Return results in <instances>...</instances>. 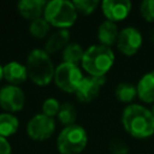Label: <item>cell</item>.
Segmentation results:
<instances>
[{
	"instance_id": "cell-2",
	"label": "cell",
	"mask_w": 154,
	"mask_h": 154,
	"mask_svg": "<svg viewBox=\"0 0 154 154\" xmlns=\"http://www.w3.org/2000/svg\"><path fill=\"white\" fill-rule=\"evenodd\" d=\"M114 53L112 48L102 45H91L84 51L82 67L88 76L105 77L114 64Z\"/></svg>"
},
{
	"instance_id": "cell-26",
	"label": "cell",
	"mask_w": 154,
	"mask_h": 154,
	"mask_svg": "<svg viewBox=\"0 0 154 154\" xmlns=\"http://www.w3.org/2000/svg\"><path fill=\"white\" fill-rule=\"evenodd\" d=\"M0 154H11V147L6 138L0 136Z\"/></svg>"
},
{
	"instance_id": "cell-27",
	"label": "cell",
	"mask_w": 154,
	"mask_h": 154,
	"mask_svg": "<svg viewBox=\"0 0 154 154\" xmlns=\"http://www.w3.org/2000/svg\"><path fill=\"white\" fill-rule=\"evenodd\" d=\"M1 78H4V76H2V66L0 65V81H1Z\"/></svg>"
},
{
	"instance_id": "cell-6",
	"label": "cell",
	"mask_w": 154,
	"mask_h": 154,
	"mask_svg": "<svg viewBox=\"0 0 154 154\" xmlns=\"http://www.w3.org/2000/svg\"><path fill=\"white\" fill-rule=\"evenodd\" d=\"M54 82L59 89L66 93H75L83 79V75L78 65L61 63L55 67Z\"/></svg>"
},
{
	"instance_id": "cell-5",
	"label": "cell",
	"mask_w": 154,
	"mask_h": 154,
	"mask_svg": "<svg viewBox=\"0 0 154 154\" xmlns=\"http://www.w3.org/2000/svg\"><path fill=\"white\" fill-rule=\"evenodd\" d=\"M87 143V131L77 124L64 126L57 138V148L60 154H79L84 150Z\"/></svg>"
},
{
	"instance_id": "cell-17",
	"label": "cell",
	"mask_w": 154,
	"mask_h": 154,
	"mask_svg": "<svg viewBox=\"0 0 154 154\" xmlns=\"http://www.w3.org/2000/svg\"><path fill=\"white\" fill-rule=\"evenodd\" d=\"M83 55H84V49L78 43H69L63 49V60H64V63L78 65L79 63H82Z\"/></svg>"
},
{
	"instance_id": "cell-29",
	"label": "cell",
	"mask_w": 154,
	"mask_h": 154,
	"mask_svg": "<svg viewBox=\"0 0 154 154\" xmlns=\"http://www.w3.org/2000/svg\"><path fill=\"white\" fill-rule=\"evenodd\" d=\"M153 40H154V34H153Z\"/></svg>"
},
{
	"instance_id": "cell-10",
	"label": "cell",
	"mask_w": 154,
	"mask_h": 154,
	"mask_svg": "<svg viewBox=\"0 0 154 154\" xmlns=\"http://www.w3.org/2000/svg\"><path fill=\"white\" fill-rule=\"evenodd\" d=\"M25 96L17 85H6L0 89V106L8 112H17L24 107Z\"/></svg>"
},
{
	"instance_id": "cell-24",
	"label": "cell",
	"mask_w": 154,
	"mask_h": 154,
	"mask_svg": "<svg viewBox=\"0 0 154 154\" xmlns=\"http://www.w3.org/2000/svg\"><path fill=\"white\" fill-rule=\"evenodd\" d=\"M140 13L146 22L153 23L154 22V0L142 1L140 5Z\"/></svg>"
},
{
	"instance_id": "cell-8",
	"label": "cell",
	"mask_w": 154,
	"mask_h": 154,
	"mask_svg": "<svg viewBox=\"0 0 154 154\" xmlns=\"http://www.w3.org/2000/svg\"><path fill=\"white\" fill-rule=\"evenodd\" d=\"M142 42L143 38L141 32L134 26H126L119 31L116 45L120 53L131 57L140 51V48L142 47Z\"/></svg>"
},
{
	"instance_id": "cell-13",
	"label": "cell",
	"mask_w": 154,
	"mask_h": 154,
	"mask_svg": "<svg viewBox=\"0 0 154 154\" xmlns=\"http://www.w3.org/2000/svg\"><path fill=\"white\" fill-rule=\"evenodd\" d=\"M46 4L43 0H22L18 2V11L22 17L31 22L42 17Z\"/></svg>"
},
{
	"instance_id": "cell-11",
	"label": "cell",
	"mask_w": 154,
	"mask_h": 154,
	"mask_svg": "<svg viewBox=\"0 0 154 154\" xmlns=\"http://www.w3.org/2000/svg\"><path fill=\"white\" fill-rule=\"evenodd\" d=\"M131 6L129 0H103L101 2V11L107 20L117 23L129 16Z\"/></svg>"
},
{
	"instance_id": "cell-9",
	"label": "cell",
	"mask_w": 154,
	"mask_h": 154,
	"mask_svg": "<svg viewBox=\"0 0 154 154\" xmlns=\"http://www.w3.org/2000/svg\"><path fill=\"white\" fill-rule=\"evenodd\" d=\"M105 83H106L105 77H94V76L83 77L77 90L75 91V95L77 100H79L81 102H90L99 96Z\"/></svg>"
},
{
	"instance_id": "cell-14",
	"label": "cell",
	"mask_w": 154,
	"mask_h": 154,
	"mask_svg": "<svg viewBox=\"0 0 154 154\" xmlns=\"http://www.w3.org/2000/svg\"><path fill=\"white\" fill-rule=\"evenodd\" d=\"M119 35V30L116 23L111 20H103L97 28V38L100 45L109 47L117 43V38Z\"/></svg>"
},
{
	"instance_id": "cell-20",
	"label": "cell",
	"mask_w": 154,
	"mask_h": 154,
	"mask_svg": "<svg viewBox=\"0 0 154 154\" xmlns=\"http://www.w3.org/2000/svg\"><path fill=\"white\" fill-rule=\"evenodd\" d=\"M58 119L64 126L76 124L75 122L77 119V111H76L75 106L72 103H69V102L63 103L60 106L59 112H58Z\"/></svg>"
},
{
	"instance_id": "cell-23",
	"label": "cell",
	"mask_w": 154,
	"mask_h": 154,
	"mask_svg": "<svg viewBox=\"0 0 154 154\" xmlns=\"http://www.w3.org/2000/svg\"><path fill=\"white\" fill-rule=\"evenodd\" d=\"M60 103L57 99H53V97H49V99H46L42 103V113L49 118H54L55 116H58V112L60 109Z\"/></svg>"
},
{
	"instance_id": "cell-16",
	"label": "cell",
	"mask_w": 154,
	"mask_h": 154,
	"mask_svg": "<svg viewBox=\"0 0 154 154\" xmlns=\"http://www.w3.org/2000/svg\"><path fill=\"white\" fill-rule=\"evenodd\" d=\"M70 41V31L67 29H59L54 31L46 41L45 45V52L51 54V53H57L60 49H64Z\"/></svg>"
},
{
	"instance_id": "cell-15",
	"label": "cell",
	"mask_w": 154,
	"mask_h": 154,
	"mask_svg": "<svg viewBox=\"0 0 154 154\" xmlns=\"http://www.w3.org/2000/svg\"><path fill=\"white\" fill-rule=\"evenodd\" d=\"M2 76L6 81L12 83V85H16L23 83L28 78V72L25 65L17 61H11L2 66Z\"/></svg>"
},
{
	"instance_id": "cell-3",
	"label": "cell",
	"mask_w": 154,
	"mask_h": 154,
	"mask_svg": "<svg viewBox=\"0 0 154 154\" xmlns=\"http://www.w3.org/2000/svg\"><path fill=\"white\" fill-rule=\"evenodd\" d=\"M28 77L37 85H47L54 78L55 67L45 49H34L29 53L26 59Z\"/></svg>"
},
{
	"instance_id": "cell-28",
	"label": "cell",
	"mask_w": 154,
	"mask_h": 154,
	"mask_svg": "<svg viewBox=\"0 0 154 154\" xmlns=\"http://www.w3.org/2000/svg\"><path fill=\"white\" fill-rule=\"evenodd\" d=\"M150 112H152V114L154 116V103H153V106H152V109H150Z\"/></svg>"
},
{
	"instance_id": "cell-25",
	"label": "cell",
	"mask_w": 154,
	"mask_h": 154,
	"mask_svg": "<svg viewBox=\"0 0 154 154\" xmlns=\"http://www.w3.org/2000/svg\"><path fill=\"white\" fill-rule=\"evenodd\" d=\"M111 154H129L130 149L128 144L122 140H113L109 146Z\"/></svg>"
},
{
	"instance_id": "cell-4",
	"label": "cell",
	"mask_w": 154,
	"mask_h": 154,
	"mask_svg": "<svg viewBox=\"0 0 154 154\" xmlns=\"http://www.w3.org/2000/svg\"><path fill=\"white\" fill-rule=\"evenodd\" d=\"M77 14L78 13L72 1L53 0L46 4L43 18L52 26L58 29H67L76 23Z\"/></svg>"
},
{
	"instance_id": "cell-7",
	"label": "cell",
	"mask_w": 154,
	"mask_h": 154,
	"mask_svg": "<svg viewBox=\"0 0 154 154\" xmlns=\"http://www.w3.org/2000/svg\"><path fill=\"white\" fill-rule=\"evenodd\" d=\"M54 131H55L54 119L45 116L43 113L34 116L26 125L28 136L35 141H45L49 138Z\"/></svg>"
},
{
	"instance_id": "cell-18",
	"label": "cell",
	"mask_w": 154,
	"mask_h": 154,
	"mask_svg": "<svg viewBox=\"0 0 154 154\" xmlns=\"http://www.w3.org/2000/svg\"><path fill=\"white\" fill-rule=\"evenodd\" d=\"M19 122L17 117L11 113H2L0 114V136L6 138L13 135L18 130Z\"/></svg>"
},
{
	"instance_id": "cell-21",
	"label": "cell",
	"mask_w": 154,
	"mask_h": 154,
	"mask_svg": "<svg viewBox=\"0 0 154 154\" xmlns=\"http://www.w3.org/2000/svg\"><path fill=\"white\" fill-rule=\"evenodd\" d=\"M49 29H51V25H49V23L43 17L37 18L35 20H31L30 22V25H29L30 34L34 37H36V38H43V37H46L47 34H48V31H49Z\"/></svg>"
},
{
	"instance_id": "cell-12",
	"label": "cell",
	"mask_w": 154,
	"mask_h": 154,
	"mask_svg": "<svg viewBox=\"0 0 154 154\" xmlns=\"http://www.w3.org/2000/svg\"><path fill=\"white\" fill-rule=\"evenodd\" d=\"M137 97L144 103H154V71L144 73L136 84Z\"/></svg>"
},
{
	"instance_id": "cell-19",
	"label": "cell",
	"mask_w": 154,
	"mask_h": 154,
	"mask_svg": "<svg viewBox=\"0 0 154 154\" xmlns=\"http://www.w3.org/2000/svg\"><path fill=\"white\" fill-rule=\"evenodd\" d=\"M116 97L120 101V102H131L135 100V97H137V90H136V85L128 83V82H123L119 83L116 88Z\"/></svg>"
},
{
	"instance_id": "cell-22",
	"label": "cell",
	"mask_w": 154,
	"mask_h": 154,
	"mask_svg": "<svg viewBox=\"0 0 154 154\" xmlns=\"http://www.w3.org/2000/svg\"><path fill=\"white\" fill-rule=\"evenodd\" d=\"M72 4L75 6L77 13H81L83 16L91 14L99 6V1H96V0H73Z\"/></svg>"
},
{
	"instance_id": "cell-1",
	"label": "cell",
	"mask_w": 154,
	"mask_h": 154,
	"mask_svg": "<svg viewBox=\"0 0 154 154\" xmlns=\"http://www.w3.org/2000/svg\"><path fill=\"white\" fill-rule=\"evenodd\" d=\"M122 124L125 131L135 138H148L154 134V116L147 107L131 103L122 114Z\"/></svg>"
}]
</instances>
